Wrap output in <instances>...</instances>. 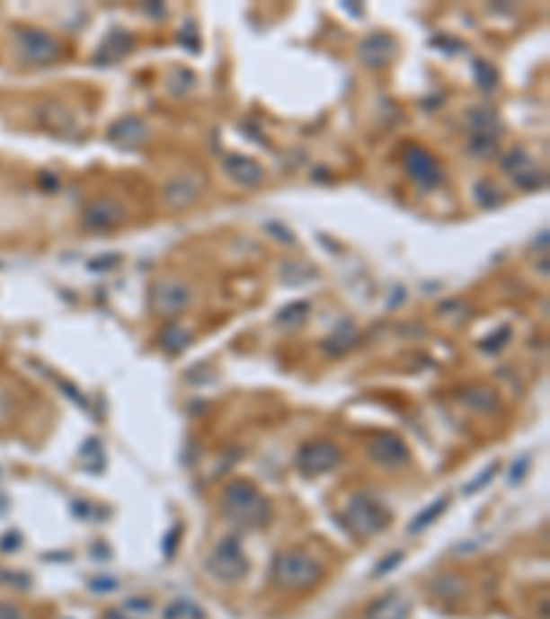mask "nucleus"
<instances>
[{
  "mask_svg": "<svg viewBox=\"0 0 550 619\" xmlns=\"http://www.w3.org/2000/svg\"><path fill=\"white\" fill-rule=\"evenodd\" d=\"M220 507H223V515L228 520L243 526V528H262L272 517L270 501L262 496V491L251 479L228 482L223 488V496H220Z\"/></svg>",
  "mask_w": 550,
  "mask_h": 619,
  "instance_id": "nucleus-1",
  "label": "nucleus"
},
{
  "mask_svg": "<svg viewBox=\"0 0 550 619\" xmlns=\"http://www.w3.org/2000/svg\"><path fill=\"white\" fill-rule=\"evenodd\" d=\"M272 584L287 592H308L323 581V567L306 551H284L272 559Z\"/></svg>",
  "mask_w": 550,
  "mask_h": 619,
  "instance_id": "nucleus-2",
  "label": "nucleus"
},
{
  "mask_svg": "<svg viewBox=\"0 0 550 619\" xmlns=\"http://www.w3.org/2000/svg\"><path fill=\"white\" fill-rule=\"evenodd\" d=\"M207 572L212 579H217V581H223V584H237V581H243L245 576H248V570H251V564H248V556H245V551H243V545H240V540L237 537H226V540H220L215 548H212V553H209V559H207Z\"/></svg>",
  "mask_w": 550,
  "mask_h": 619,
  "instance_id": "nucleus-3",
  "label": "nucleus"
},
{
  "mask_svg": "<svg viewBox=\"0 0 550 619\" xmlns=\"http://www.w3.org/2000/svg\"><path fill=\"white\" fill-rule=\"evenodd\" d=\"M344 523L360 537H375L391 523L388 509L372 496H352L344 507Z\"/></svg>",
  "mask_w": 550,
  "mask_h": 619,
  "instance_id": "nucleus-4",
  "label": "nucleus"
},
{
  "mask_svg": "<svg viewBox=\"0 0 550 619\" xmlns=\"http://www.w3.org/2000/svg\"><path fill=\"white\" fill-rule=\"evenodd\" d=\"M14 44L28 64H39V66L58 61L64 53L61 41L41 28H14Z\"/></svg>",
  "mask_w": 550,
  "mask_h": 619,
  "instance_id": "nucleus-5",
  "label": "nucleus"
},
{
  "mask_svg": "<svg viewBox=\"0 0 550 619\" xmlns=\"http://www.w3.org/2000/svg\"><path fill=\"white\" fill-rule=\"evenodd\" d=\"M402 163H404V171L410 176V182L416 188H421V190H438L446 182V173H443V165L438 163V157L430 155L419 144H410L404 149Z\"/></svg>",
  "mask_w": 550,
  "mask_h": 619,
  "instance_id": "nucleus-6",
  "label": "nucleus"
},
{
  "mask_svg": "<svg viewBox=\"0 0 550 619\" xmlns=\"http://www.w3.org/2000/svg\"><path fill=\"white\" fill-rule=\"evenodd\" d=\"M191 300V287L179 279H160L149 289V305L157 317H179L182 312H188Z\"/></svg>",
  "mask_w": 550,
  "mask_h": 619,
  "instance_id": "nucleus-7",
  "label": "nucleus"
},
{
  "mask_svg": "<svg viewBox=\"0 0 550 619\" xmlns=\"http://www.w3.org/2000/svg\"><path fill=\"white\" fill-rule=\"evenodd\" d=\"M295 463L306 476H325L342 465V452L331 440H308L297 449Z\"/></svg>",
  "mask_w": 550,
  "mask_h": 619,
  "instance_id": "nucleus-8",
  "label": "nucleus"
},
{
  "mask_svg": "<svg viewBox=\"0 0 550 619\" xmlns=\"http://www.w3.org/2000/svg\"><path fill=\"white\" fill-rule=\"evenodd\" d=\"M366 452H369L372 463H377L380 468H388V471H399V468H404L410 463L407 444H404L399 435H394V432L375 435L369 440V449H366Z\"/></svg>",
  "mask_w": 550,
  "mask_h": 619,
  "instance_id": "nucleus-9",
  "label": "nucleus"
},
{
  "mask_svg": "<svg viewBox=\"0 0 550 619\" xmlns=\"http://www.w3.org/2000/svg\"><path fill=\"white\" fill-rule=\"evenodd\" d=\"M124 224V207L113 199H97L83 209L85 232H113Z\"/></svg>",
  "mask_w": 550,
  "mask_h": 619,
  "instance_id": "nucleus-10",
  "label": "nucleus"
},
{
  "mask_svg": "<svg viewBox=\"0 0 550 619\" xmlns=\"http://www.w3.org/2000/svg\"><path fill=\"white\" fill-rule=\"evenodd\" d=\"M396 56V41L388 33H369L358 44V58L366 69H386Z\"/></svg>",
  "mask_w": 550,
  "mask_h": 619,
  "instance_id": "nucleus-11",
  "label": "nucleus"
},
{
  "mask_svg": "<svg viewBox=\"0 0 550 619\" xmlns=\"http://www.w3.org/2000/svg\"><path fill=\"white\" fill-rule=\"evenodd\" d=\"M149 136V127L144 119L138 116H124V119H116L111 127H108V138L121 146V149H132V146H141Z\"/></svg>",
  "mask_w": 550,
  "mask_h": 619,
  "instance_id": "nucleus-12",
  "label": "nucleus"
},
{
  "mask_svg": "<svg viewBox=\"0 0 550 619\" xmlns=\"http://www.w3.org/2000/svg\"><path fill=\"white\" fill-rule=\"evenodd\" d=\"M223 171L226 176L240 188H259L264 180V171L256 160L245 157V155H228L223 160Z\"/></svg>",
  "mask_w": 550,
  "mask_h": 619,
  "instance_id": "nucleus-13",
  "label": "nucleus"
},
{
  "mask_svg": "<svg viewBox=\"0 0 550 619\" xmlns=\"http://www.w3.org/2000/svg\"><path fill=\"white\" fill-rule=\"evenodd\" d=\"M201 193V182L196 180V176H173V180L165 185L163 196H165V204L171 209H182V207H188L199 199Z\"/></svg>",
  "mask_w": 550,
  "mask_h": 619,
  "instance_id": "nucleus-14",
  "label": "nucleus"
},
{
  "mask_svg": "<svg viewBox=\"0 0 550 619\" xmlns=\"http://www.w3.org/2000/svg\"><path fill=\"white\" fill-rule=\"evenodd\" d=\"M410 616V600L402 595H386L366 608V619H407Z\"/></svg>",
  "mask_w": 550,
  "mask_h": 619,
  "instance_id": "nucleus-15",
  "label": "nucleus"
},
{
  "mask_svg": "<svg viewBox=\"0 0 550 619\" xmlns=\"http://www.w3.org/2000/svg\"><path fill=\"white\" fill-rule=\"evenodd\" d=\"M132 36L127 33V31H113V33H108V39L100 44V53L94 56V61L97 64H113V61H119V58H124L129 50H132Z\"/></svg>",
  "mask_w": 550,
  "mask_h": 619,
  "instance_id": "nucleus-16",
  "label": "nucleus"
},
{
  "mask_svg": "<svg viewBox=\"0 0 550 619\" xmlns=\"http://www.w3.org/2000/svg\"><path fill=\"white\" fill-rule=\"evenodd\" d=\"M460 402L468 405L471 411H479V413H492L498 408V394L487 385H474V388H466L460 391Z\"/></svg>",
  "mask_w": 550,
  "mask_h": 619,
  "instance_id": "nucleus-17",
  "label": "nucleus"
},
{
  "mask_svg": "<svg viewBox=\"0 0 550 619\" xmlns=\"http://www.w3.org/2000/svg\"><path fill=\"white\" fill-rule=\"evenodd\" d=\"M355 339H358V328L347 320L344 325H339V328L323 341V349L328 352L331 358H336V356H342V352H347V349L355 344Z\"/></svg>",
  "mask_w": 550,
  "mask_h": 619,
  "instance_id": "nucleus-18",
  "label": "nucleus"
},
{
  "mask_svg": "<svg viewBox=\"0 0 550 619\" xmlns=\"http://www.w3.org/2000/svg\"><path fill=\"white\" fill-rule=\"evenodd\" d=\"M448 504H451V499H448V496H440L438 501H432L430 507H424L416 517L410 520L407 532H410V535H421V532H427V528H430L438 517H443V512L448 509Z\"/></svg>",
  "mask_w": 550,
  "mask_h": 619,
  "instance_id": "nucleus-19",
  "label": "nucleus"
},
{
  "mask_svg": "<svg viewBox=\"0 0 550 619\" xmlns=\"http://www.w3.org/2000/svg\"><path fill=\"white\" fill-rule=\"evenodd\" d=\"M308 312H311V305L306 300H295V303L284 305L281 312L275 314V325H279L281 331H295V328H300L306 323Z\"/></svg>",
  "mask_w": 550,
  "mask_h": 619,
  "instance_id": "nucleus-20",
  "label": "nucleus"
},
{
  "mask_svg": "<svg viewBox=\"0 0 550 619\" xmlns=\"http://www.w3.org/2000/svg\"><path fill=\"white\" fill-rule=\"evenodd\" d=\"M163 619H207L204 608L191 597H176L163 608Z\"/></svg>",
  "mask_w": 550,
  "mask_h": 619,
  "instance_id": "nucleus-21",
  "label": "nucleus"
},
{
  "mask_svg": "<svg viewBox=\"0 0 550 619\" xmlns=\"http://www.w3.org/2000/svg\"><path fill=\"white\" fill-rule=\"evenodd\" d=\"M160 344L165 352H171V356H179V352L188 349V344H191V331L185 325H165Z\"/></svg>",
  "mask_w": 550,
  "mask_h": 619,
  "instance_id": "nucleus-22",
  "label": "nucleus"
},
{
  "mask_svg": "<svg viewBox=\"0 0 550 619\" xmlns=\"http://www.w3.org/2000/svg\"><path fill=\"white\" fill-rule=\"evenodd\" d=\"M468 155L479 157V160H490L498 155V138L492 132H474L468 141Z\"/></svg>",
  "mask_w": 550,
  "mask_h": 619,
  "instance_id": "nucleus-23",
  "label": "nucleus"
},
{
  "mask_svg": "<svg viewBox=\"0 0 550 619\" xmlns=\"http://www.w3.org/2000/svg\"><path fill=\"white\" fill-rule=\"evenodd\" d=\"M474 80H476V85L482 88V92H492L495 83H498L495 66L487 64L484 58H476V61H474Z\"/></svg>",
  "mask_w": 550,
  "mask_h": 619,
  "instance_id": "nucleus-24",
  "label": "nucleus"
},
{
  "mask_svg": "<svg viewBox=\"0 0 550 619\" xmlns=\"http://www.w3.org/2000/svg\"><path fill=\"white\" fill-rule=\"evenodd\" d=\"M512 182H515L520 190H537V188H542V185H545V173H539L534 165H528V168H523V171L512 173Z\"/></svg>",
  "mask_w": 550,
  "mask_h": 619,
  "instance_id": "nucleus-25",
  "label": "nucleus"
},
{
  "mask_svg": "<svg viewBox=\"0 0 550 619\" xmlns=\"http://www.w3.org/2000/svg\"><path fill=\"white\" fill-rule=\"evenodd\" d=\"M474 199H476L482 207H495V204L501 201V193L495 190V185H492V182L479 180V182L474 185Z\"/></svg>",
  "mask_w": 550,
  "mask_h": 619,
  "instance_id": "nucleus-26",
  "label": "nucleus"
},
{
  "mask_svg": "<svg viewBox=\"0 0 550 619\" xmlns=\"http://www.w3.org/2000/svg\"><path fill=\"white\" fill-rule=\"evenodd\" d=\"M528 165H531V160H528L523 152H512V155H507V157H501V168L510 171V173H518V171H523V168H528Z\"/></svg>",
  "mask_w": 550,
  "mask_h": 619,
  "instance_id": "nucleus-27",
  "label": "nucleus"
},
{
  "mask_svg": "<svg viewBox=\"0 0 550 619\" xmlns=\"http://www.w3.org/2000/svg\"><path fill=\"white\" fill-rule=\"evenodd\" d=\"M402 559H404V553H402V551H394L388 559H383V562L372 570V579H383V576H388L391 570H396V567L402 564Z\"/></svg>",
  "mask_w": 550,
  "mask_h": 619,
  "instance_id": "nucleus-28",
  "label": "nucleus"
},
{
  "mask_svg": "<svg viewBox=\"0 0 550 619\" xmlns=\"http://www.w3.org/2000/svg\"><path fill=\"white\" fill-rule=\"evenodd\" d=\"M510 336H512V333H510V328H501V331H498V336L492 333L490 339L479 341V349H484V352H498V349H501L503 344H507V341H510Z\"/></svg>",
  "mask_w": 550,
  "mask_h": 619,
  "instance_id": "nucleus-29",
  "label": "nucleus"
},
{
  "mask_svg": "<svg viewBox=\"0 0 550 619\" xmlns=\"http://www.w3.org/2000/svg\"><path fill=\"white\" fill-rule=\"evenodd\" d=\"M498 473V463H490L471 484H468V488H466V493H479V491H484V484H490V479Z\"/></svg>",
  "mask_w": 550,
  "mask_h": 619,
  "instance_id": "nucleus-30",
  "label": "nucleus"
},
{
  "mask_svg": "<svg viewBox=\"0 0 550 619\" xmlns=\"http://www.w3.org/2000/svg\"><path fill=\"white\" fill-rule=\"evenodd\" d=\"M267 232L275 237V240H279V243H284V245H295V234L284 226V224H267Z\"/></svg>",
  "mask_w": 550,
  "mask_h": 619,
  "instance_id": "nucleus-31",
  "label": "nucleus"
},
{
  "mask_svg": "<svg viewBox=\"0 0 550 619\" xmlns=\"http://www.w3.org/2000/svg\"><path fill=\"white\" fill-rule=\"evenodd\" d=\"M0 619H28V614H25L17 603L0 600Z\"/></svg>",
  "mask_w": 550,
  "mask_h": 619,
  "instance_id": "nucleus-32",
  "label": "nucleus"
},
{
  "mask_svg": "<svg viewBox=\"0 0 550 619\" xmlns=\"http://www.w3.org/2000/svg\"><path fill=\"white\" fill-rule=\"evenodd\" d=\"M179 537H182V532H179V526H173L171 532H168V540L163 543V551H165V556H173V551H176V543H179Z\"/></svg>",
  "mask_w": 550,
  "mask_h": 619,
  "instance_id": "nucleus-33",
  "label": "nucleus"
},
{
  "mask_svg": "<svg viewBox=\"0 0 550 619\" xmlns=\"http://www.w3.org/2000/svg\"><path fill=\"white\" fill-rule=\"evenodd\" d=\"M113 264H119V256H116V253L102 256V259H94V261H91V270H111Z\"/></svg>",
  "mask_w": 550,
  "mask_h": 619,
  "instance_id": "nucleus-34",
  "label": "nucleus"
},
{
  "mask_svg": "<svg viewBox=\"0 0 550 619\" xmlns=\"http://www.w3.org/2000/svg\"><path fill=\"white\" fill-rule=\"evenodd\" d=\"M127 606H129V608H138V611H152V600H129Z\"/></svg>",
  "mask_w": 550,
  "mask_h": 619,
  "instance_id": "nucleus-35",
  "label": "nucleus"
},
{
  "mask_svg": "<svg viewBox=\"0 0 550 619\" xmlns=\"http://www.w3.org/2000/svg\"><path fill=\"white\" fill-rule=\"evenodd\" d=\"M105 619H129L127 614H121L119 608H111V611H105Z\"/></svg>",
  "mask_w": 550,
  "mask_h": 619,
  "instance_id": "nucleus-36",
  "label": "nucleus"
}]
</instances>
